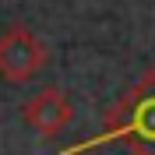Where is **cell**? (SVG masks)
<instances>
[{"label": "cell", "mask_w": 155, "mask_h": 155, "mask_svg": "<svg viewBox=\"0 0 155 155\" xmlns=\"http://www.w3.org/2000/svg\"><path fill=\"white\" fill-rule=\"evenodd\" d=\"M46 67V46L39 42V35L25 25H14L0 35V74L21 85L32 81L39 71Z\"/></svg>", "instance_id": "cell-2"}, {"label": "cell", "mask_w": 155, "mask_h": 155, "mask_svg": "<svg viewBox=\"0 0 155 155\" xmlns=\"http://www.w3.org/2000/svg\"><path fill=\"white\" fill-rule=\"evenodd\" d=\"M109 141H124L130 155H155V67L124 92V99L106 116L102 134L88 137L74 148H64L60 155H85Z\"/></svg>", "instance_id": "cell-1"}, {"label": "cell", "mask_w": 155, "mask_h": 155, "mask_svg": "<svg viewBox=\"0 0 155 155\" xmlns=\"http://www.w3.org/2000/svg\"><path fill=\"white\" fill-rule=\"evenodd\" d=\"M21 120L49 141L71 124V102L60 88H46V92H39L35 99H28L21 106Z\"/></svg>", "instance_id": "cell-3"}]
</instances>
